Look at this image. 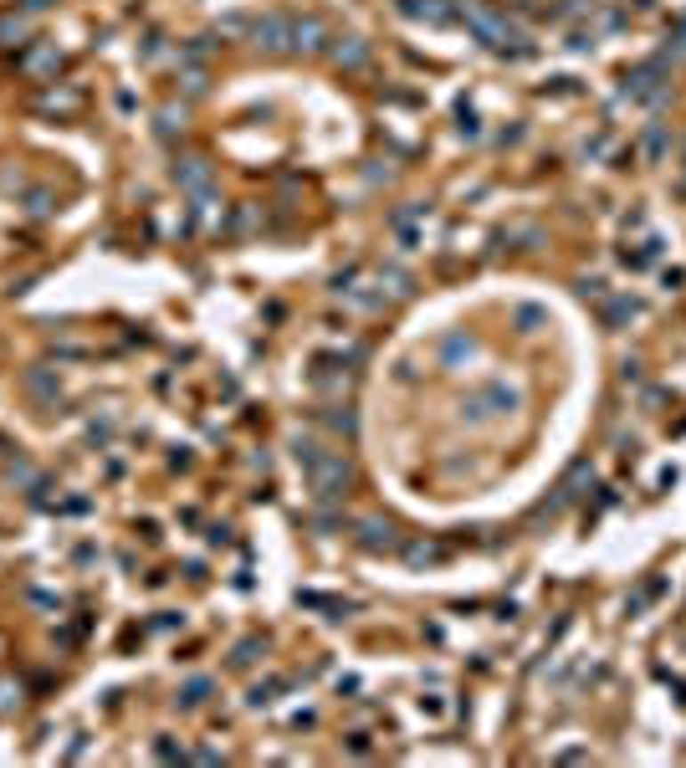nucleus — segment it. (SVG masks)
<instances>
[{
  "instance_id": "obj_1",
  "label": "nucleus",
  "mask_w": 686,
  "mask_h": 768,
  "mask_svg": "<svg viewBox=\"0 0 686 768\" xmlns=\"http://www.w3.org/2000/svg\"><path fill=\"white\" fill-rule=\"evenodd\" d=\"M303 477H308V487H312V502H318V507H333V502L349 497V487H354V461L343 457V451H318V457L303 466Z\"/></svg>"
},
{
  "instance_id": "obj_2",
  "label": "nucleus",
  "mask_w": 686,
  "mask_h": 768,
  "mask_svg": "<svg viewBox=\"0 0 686 768\" xmlns=\"http://www.w3.org/2000/svg\"><path fill=\"white\" fill-rule=\"evenodd\" d=\"M461 21L472 26V31H477V36L492 46V52H512V57H522L518 46H512V42H522V31L507 21L502 11H481V5H466V11H461Z\"/></svg>"
},
{
  "instance_id": "obj_3",
  "label": "nucleus",
  "mask_w": 686,
  "mask_h": 768,
  "mask_svg": "<svg viewBox=\"0 0 686 768\" xmlns=\"http://www.w3.org/2000/svg\"><path fill=\"white\" fill-rule=\"evenodd\" d=\"M287 42H292V16L267 11V16L251 21V46H256V52H287Z\"/></svg>"
},
{
  "instance_id": "obj_4",
  "label": "nucleus",
  "mask_w": 686,
  "mask_h": 768,
  "mask_svg": "<svg viewBox=\"0 0 686 768\" xmlns=\"http://www.w3.org/2000/svg\"><path fill=\"white\" fill-rule=\"evenodd\" d=\"M354 543L364 554H399L395 522H384V518H354Z\"/></svg>"
},
{
  "instance_id": "obj_5",
  "label": "nucleus",
  "mask_w": 686,
  "mask_h": 768,
  "mask_svg": "<svg viewBox=\"0 0 686 768\" xmlns=\"http://www.w3.org/2000/svg\"><path fill=\"white\" fill-rule=\"evenodd\" d=\"M328 26L318 21V16H292V42L287 52H297V57H318V52H328Z\"/></svg>"
},
{
  "instance_id": "obj_6",
  "label": "nucleus",
  "mask_w": 686,
  "mask_h": 768,
  "mask_svg": "<svg viewBox=\"0 0 686 768\" xmlns=\"http://www.w3.org/2000/svg\"><path fill=\"white\" fill-rule=\"evenodd\" d=\"M399 11H405L410 21H425V26H456L461 21V11L451 0H399Z\"/></svg>"
},
{
  "instance_id": "obj_7",
  "label": "nucleus",
  "mask_w": 686,
  "mask_h": 768,
  "mask_svg": "<svg viewBox=\"0 0 686 768\" xmlns=\"http://www.w3.org/2000/svg\"><path fill=\"white\" fill-rule=\"evenodd\" d=\"M328 57H333V67L359 72V67L369 62V42H364V36H333V42H328Z\"/></svg>"
},
{
  "instance_id": "obj_8",
  "label": "nucleus",
  "mask_w": 686,
  "mask_h": 768,
  "mask_svg": "<svg viewBox=\"0 0 686 768\" xmlns=\"http://www.w3.org/2000/svg\"><path fill=\"white\" fill-rule=\"evenodd\" d=\"M174 180H180V190H190V195H200V200H206V190H210V159L185 154V159L174 165Z\"/></svg>"
},
{
  "instance_id": "obj_9",
  "label": "nucleus",
  "mask_w": 686,
  "mask_h": 768,
  "mask_svg": "<svg viewBox=\"0 0 686 768\" xmlns=\"http://www.w3.org/2000/svg\"><path fill=\"white\" fill-rule=\"evenodd\" d=\"M26 390L42 400V405H57V395H62V384H57V379H52L42 364H36V369H26Z\"/></svg>"
},
{
  "instance_id": "obj_10",
  "label": "nucleus",
  "mask_w": 686,
  "mask_h": 768,
  "mask_svg": "<svg viewBox=\"0 0 686 768\" xmlns=\"http://www.w3.org/2000/svg\"><path fill=\"white\" fill-rule=\"evenodd\" d=\"M399 554H405V563H416V569H431V563H440L446 559V548L440 543H399Z\"/></svg>"
},
{
  "instance_id": "obj_11",
  "label": "nucleus",
  "mask_w": 686,
  "mask_h": 768,
  "mask_svg": "<svg viewBox=\"0 0 686 768\" xmlns=\"http://www.w3.org/2000/svg\"><path fill=\"white\" fill-rule=\"evenodd\" d=\"M210 691H215V682H210V676H190V682L180 686V697H174V702L185 707V712H195V707H206Z\"/></svg>"
},
{
  "instance_id": "obj_12",
  "label": "nucleus",
  "mask_w": 686,
  "mask_h": 768,
  "mask_svg": "<svg viewBox=\"0 0 686 768\" xmlns=\"http://www.w3.org/2000/svg\"><path fill=\"white\" fill-rule=\"evenodd\" d=\"M472 353H477V344H472L466 333H451V338L440 344V359H446V364H461V359H472Z\"/></svg>"
},
{
  "instance_id": "obj_13",
  "label": "nucleus",
  "mask_w": 686,
  "mask_h": 768,
  "mask_svg": "<svg viewBox=\"0 0 686 768\" xmlns=\"http://www.w3.org/2000/svg\"><path fill=\"white\" fill-rule=\"evenodd\" d=\"M379 287H390V297H410V292H416L399 267H379Z\"/></svg>"
},
{
  "instance_id": "obj_14",
  "label": "nucleus",
  "mask_w": 686,
  "mask_h": 768,
  "mask_svg": "<svg viewBox=\"0 0 686 768\" xmlns=\"http://www.w3.org/2000/svg\"><path fill=\"white\" fill-rule=\"evenodd\" d=\"M262 656H267V641H256V635H251V641H241V645H236V656H230V666H241V671H246V666H256Z\"/></svg>"
},
{
  "instance_id": "obj_15",
  "label": "nucleus",
  "mask_w": 686,
  "mask_h": 768,
  "mask_svg": "<svg viewBox=\"0 0 686 768\" xmlns=\"http://www.w3.org/2000/svg\"><path fill=\"white\" fill-rule=\"evenodd\" d=\"M26 31H31L26 16H5V21H0V42H5V46H26Z\"/></svg>"
},
{
  "instance_id": "obj_16",
  "label": "nucleus",
  "mask_w": 686,
  "mask_h": 768,
  "mask_svg": "<svg viewBox=\"0 0 686 768\" xmlns=\"http://www.w3.org/2000/svg\"><path fill=\"white\" fill-rule=\"evenodd\" d=\"M277 691H282V682H256L246 691V707H251V712H256V707H271V702H277Z\"/></svg>"
},
{
  "instance_id": "obj_17",
  "label": "nucleus",
  "mask_w": 686,
  "mask_h": 768,
  "mask_svg": "<svg viewBox=\"0 0 686 768\" xmlns=\"http://www.w3.org/2000/svg\"><path fill=\"white\" fill-rule=\"evenodd\" d=\"M26 67H31V72H57V67H62V52H57V46H42V52L26 57Z\"/></svg>"
},
{
  "instance_id": "obj_18",
  "label": "nucleus",
  "mask_w": 686,
  "mask_h": 768,
  "mask_svg": "<svg viewBox=\"0 0 686 768\" xmlns=\"http://www.w3.org/2000/svg\"><path fill=\"white\" fill-rule=\"evenodd\" d=\"M21 682H0V717H11V712H21Z\"/></svg>"
},
{
  "instance_id": "obj_19",
  "label": "nucleus",
  "mask_w": 686,
  "mask_h": 768,
  "mask_svg": "<svg viewBox=\"0 0 686 768\" xmlns=\"http://www.w3.org/2000/svg\"><path fill=\"white\" fill-rule=\"evenodd\" d=\"M11 481H16V487H42V472H36L31 461H11Z\"/></svg>"
},
{
  "instance_id": "obj_20",
  "label": "nucleus",
  "mask_w": 686,
  "mask_h": 768,
  "mask_svg": "<svg viewBox=\"0 0 686 768\" xmlns=\"http://www.w3.org/2000/svg\"><path fill=\"white\" fill-rule=\"evenodd\" d=\"M154 758H165V764H180V758H185V748L174 743V738H159V743H154Z\"/></svg>"
},
{
  "instance_id": "obj_21",
  "label": "nucleus",
  "mask_w": 686,
  "mask_h": 768,
  "mask_svg": "<svg viewBox=\"0 0 686 768\" xmlns=\"http://www.w3.org/2000/svg\"><path fill=\"white\" fill-rule=\"evenodd\" d=\"M645 154H650V159H661V154H666V128L661 124H650V133H645Z\"/></svg>"
},
{
  "instance_id": "obj_22",
  "label": "nucleus",
  "mask_w": 686,
  "mask_h": 768,
  "mask_svg": "<svg viewBox=\"0 0 686 768\" xmlns=\"http://www.w3.org/2000/svg\"><path fill=\"white\" fill-rule=\"evenodd\" d=\"M180 83H185L190 98H200V93H206V72H200V67H190V72H180Z\"/></svg>"
},
{
  "instance_id": "obj_23",
  "label": "nucleus",
  "mask_w": 686,
  "mask_h": 768,
  "mask_svg": "<svg viewBox=\"0 0 686 768\" xmlns=\"http://www.w3.org/2000/svg\"><path fill=\"white\" fill-rule=\"evenodd\" d=\"M174 128H185V108H180V113H174V108H165V113H159V133H165V139L174 133Z\"/></svg>"
},
{
  "instance_id": "obj_24",
  "label": "nucleus",
  "mask_w": 686,
  "mask_h": 768,
  "mask_svg": "<svg viewBox=\"0 0 686 768\" xmlns=\"http://www.w3.org/2000/svg\"><path fill=\"white\" fill-rule=\"evenodd\" d=\"M635 312H641V303H630V297H615V303H609V318H615V323L635 318Z\"/></svg>"
},
{
  "instance_id": "obj_25",
  "label": "nucleus",
  "mask_w": 686,
  "mask_h": 768,
  "mask_svg": "<svg viewBox=\"0 0 686 768\" xmlns=\"http://www.w3.org/2000/svg\"><path fill=\"white\" fill-rule=\"evenodd\" d=\"M328 425H333V431H343V436H349V431H354L359 420H354V410H328Z\"/></svg>"
},
{
  "instance_id": "obj_26",
  "label": "nucleus",
  "mask_w": 686,
  "mask_h": 768,
  "mask_svg": "<svg viewBox=\"0 0 686 768\" xmlns=\"http://www.w3.org/2000/svg\"><path fill=\"white\" fill-rule=\"evenodd\" d=\"M579 292H584V297H594V303H600V297H604V282H600V277H584V282H579Z\"/></svg>"
},
{
  "instance_id": "obj_27",
  "label": "nucleus",
  "mask_w": 686,
  "mask_h": 768,
  "mask_svg": "<svg viewBox=\"0 0 686 768\" xmlns=\"http://www.w3.org/2000/svg\"><path fill=\"white\" fill-rule=\"evenodd\" d=\"M518 323H522V328H528V333H533V328H538V323H543V312H538V308H522V312H518Z\"/></svg>"
},
{
  "instance_id": "obj_28",
  "label": "nucleus",
  "mask_w": 686,
  "mask_h": 768,
  "mask_svg": "<svg viewBox=\"0 0 686 768\" xmlns=\"http://www.w3.org/2000/svg\"><path fill=\"white\" fill-rule=\"evenodd\" d=\"M52 5H57V0H21L26 16H42V11H52Z\"/></svg>"
},
{
  "instance_id": "obj_29",
  "label": "nucleus",
  "mask_w": 686,
  "mask_h": 768,
  "mask_svg": "<svg viewBox=\"0 0 686 768\" xmlns=\"http://www.w3.org/2000/svg\"><path fill=\"white\" fill-rule=\"evenodd\" d=\"M671 52H682V57H686V16H682V31H676V46H671Z\"/></svg>"
}]
</instances>
